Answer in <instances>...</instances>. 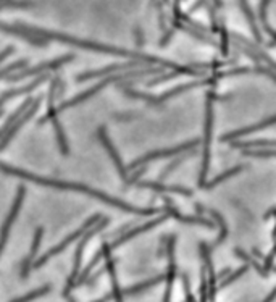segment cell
<instances>
[{"mask_svg":"<svg viewBox=\"0 0 276 302\" xmlns=\"http://www.w3.org/2000/svg\"><path fill=\"white\" fill-rule=\"evenodd\" d=\"M0 171L3 173H8V175H13V176H18V178H24V180L32 181V183H37L41 186H48V187H55V189H62V191H74V192H83V194H88V196H92L99 201H104L105 204H110L113 207H118L121 210H126V212H131V213H139V215H150V213H155L157 210L155 209H139V207H134L131 204L128 202H123L120 199H115L112 196H108L105 192H100L94 189V187H89L86 185H79V183H73V181H62V180H53V178H44V176H37L31 171H24L21 168H16V166L12 165H7L3 162H0Z\"/></svg>","mask_w":276,"mask_h":302,"instance_id":"obj_1","label":"cell"},{"mask_svg":"<svg viewBox=\"0 0 276 302\" xmlns=\"http://www.w3.org/2000/svg\"><path fill=\"white\" fill-rule=\"evenodd\" d=\"M108 222H110V220H108V218L100 220V223H99V225H94V226H92V228L88 231V233H84V236H83V238H81L79 244H78V247H76V254H74L73 272H71V275H69V278H68L67 288L63 289V296H65V298H69V291H71V289L74 288V283H76V278H78L79 270H81V262H83V256H84L86 246H88L89 239H91L94 234L99 233L100 230H104L105 226L108 225Z\"/></svg>","mask_w":276,"mask_h":302,"instance_id":"obj_2","label":"cell"},{"mask_svg":"<svg viewBox=\"0 0 276 302\" xmlns=\"http://www.w3.org/2000/svg\"><path fill=\"white\" fill-rule=\"evenodd\" d=\"M97 220H100V213H97L95 217H92V218H89L88 222H86L83 226H81V228L78 230V231H74V233H71L68 236V238H65L62 242H58V244L55 246V247H52V249H48L47 252L42 257H39L37 258V260H34V263H32V268H41L42 265H44L46 262H48L50 260L52 257H55L57 254H60V252L63 251V249H67V247L71 244L73 241H76V239H79L81 236H83L84 233H88V231L92 228V226L95 225V222Z\"/></svg>","mask_w":276,"mask_h":302,"instance_id":"obj_3","label":"cell"},{"mask_svg":"<svg viewBox=\"0 0 276 302\" xmlns=\"http://www.w3.org/2000/svg\"><path fill=\"white\" fill-rule=\"evenodd\" d=\"M26 196V187L24 186H20L18 187V192H16V197H15V202L12 206V210H10L7 220H5V223L2 226V230H0V254H2L5 244H7V239H8V234H10V230H12V225L16 220V215H18L20 209H21V204H23V199Z\"/></svg>","mask_w":276,"mask_h":302,"instance_id":"obj_4","label":"cell"},{"mask_svg":"<svg viewBox=\"0 0 276 302\" xmlns=\"http://www.w3.org/2000/svg\"><path fill=\"white\" fill-rule=\"evenodd\" d=\"M39 105H41V100H34V102H32V107H31V109L28 110V113H23V115H21V118H20V120H18V121H15V125H13L12 128L8 129V133L5 134V136H3L2 139H0V152H2V150H3L5 147H7V145H8V142L12 141L15 134L18 133V129H20L21 126H23L24 123L28 121V120H29V118H31L32 115H34V113H36V110L39 109Z\"/></svg>","mask_w":276,"mask_h":302,"instance_id":"obj_5","label":"cell"},{"mask_svg":"<svg viewBox=\"0 0 276 302\" xmlns=\"http://www.w3.org/2000/svg\"><path fill=\"white\" fill-rule=\"evenodd\" d=\"M99 139L102 141V144H104L105 147H107L108 154H110V157L113 159V162H115V166L118 168V171H120V176L123 178V180H126V168H124V165H123V162H121V159H120V155H118V152H116V149L113 147L112 141L108 139L107 131H105L104 126L99 128Z\"/></svg>","mask_w":276,"mask_h":302,"instance_id":"obj_6","label":"cell"},{"mask_svg":"<svg viewBox=\"0 0 276 302\" xmlns=\"http://www.w3.org/2000/svg\"><path fill=\"white\" fill-rule=\"evenodd\" d=\"M42 233H44V230H42V228H37V230H36V234H34V241H32L31 251H29L28 257L24 258L23 265H21V278H26V277H28V275H29L31 265H32V263H34V260H36V256H37V251H39Z\"/></svg>","mask_w":276,"mask_h":302,"instance_id":"obj_7","label":"cell"},{"mask_svg":"<svg viewBox=\"0 0 276 302\" xmlns=\"http://www.w3.org/2000/svg\"><path fill=\"white\" fill-rule=\"evenodd\" d=\"M105 272H108L112 279V299L115 302H123V289L118 284V277H116V260L115 258H107L105 263Z\"/></svg>","mask_w":276,"mask_h":302,"instance_id":"obj_8","label":"cell"},{"mask_svg":"<svg viewBox=\"0 0 276 302\" xmlns=\"http://www.w3.org/2000/svg\"><path fill=\"white\" fill-rule=\"evenodd\" d=\"M163 218H165V217H161V218H157V220H154V222H149V223H145L144 226H138V228H134V230H129L126 234H123L121 238H118L116 241H113V242H112V244H110L112 251H113V249H116V247H120L121 244H124V242H128L129 239L136 238L138 234H140V233H144V231L150 230V228H152V226H157V225H159L160 222H163Z\"/></svg>","mask_w":276,"mask_h":302,"instance_id":"obj_9","label":"cell"},{"mask_svg":"<svg viewBox=\"0 0 276 302\" xmlns=\"http://www.w3.org/2000/svg\"><path fill=\"white\" fill-rule=\"evenodd\" d=\"M163 279H165V277H163V275H160V277H155V278H152V279H149V281L134 284V286H131V288L123 289V296H136V294H140V293H144V291H147L149 288L157 286V284L161 283Z\"/></svg>","mask_w":276,"mask_h":302,"instance_id":"obj_10","label":"cell"},{"mask_svg":"<svg viewBox=\"0 0 276 302\" xmlns=\"http://www.w3.org/2000/svg\"><path fill=\"white\" fill-rule=\"evenodd\" d=\"M31 104H32V99H31V97H29L28 100H26V102H23V104H21V107H20L18 110H16V113H15V115H12V116L8 118V120H7V123H5V125H3V128L0 129V139H2V138L5 136V134L8 133V129H10V128H12V126L15 125L16 118L23 115V113H24V110H28V107H29Z\"/></svg>","mask_w":276,"mask_h":302,"instance_id":"obj_11","label":"cell"},{"mask_svg":"<svg viewBox=\"0 0 276 302\" xmlns=\"http://www.w3.org/2000/svg\"><path fill=\"white\" fill-rule=\"evenodd\" d=\"M52 125L53 128H55V134H57V141H58V145H60V152L63 155H68V142H67V136H65V131L62 129L60 126V121L57 120V116L55 118H52Z\"/></svg>","mask_w":276,"mask_h":302,"instance_id":"obj_12","label":"cell"},{"mask_svg":"<svg viewBox=\"0 0 276 302\" xmlns=\"http://www.w3.org/2000/svg\"><path fill=\"white\" fill-rule=\"evenodd\" d=\"M47 293H50V286H48V284H44L42 288L31 291V293L24 294V296H20V298H16V299L10 301V302H31V301H34L37 298H42V296H46Z\"/></svg>","mask_w":276,"mask_h":302,"instance_id":"obj_13","label":"cell"},{"mask_svg":"<svg viewBox=\"0 0 276 302\" xmlns=\"http://www.w3.org/2000/svg\"><path fill=\"white\" fill-rule=\"evenodd\" d=\"M21 65H23V62H21V63H18V65H12V67H8L7 70H3V71H0V78H2V76H3V74H5V73L12 71V70H15V68H20V67H21Z\"/></svg>","mask_w":276,"mask_h":302,"instance_id":"obj_14","label":"cell"}]
</instances>
